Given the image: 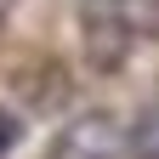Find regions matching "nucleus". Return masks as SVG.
I'll return each mask as SVG.
<instances>
[{
	"label": "nucleus",
	"mask_w": 159,
	"mask_h": 159,
	"mask_svg": "<svg viewBox=\"0 0 159 159\" xmlns=\"http://www.w3.org/2000/svg\"><path fill=\"white\" fill-rule=\"evenodd\" d=\"M119 148H125V131H119L114 114H80L63 125V136H57L51 159H119Z\"/></svg>",
	"instance_id": "1"
},
{
	"label": "nucleus",
	"mask_w": 159,
	"mask_h": 159,
	"mask_svg": "<svg viewBox=\"0 0 159 159\" xmlns=\"http://www.w3.org/2000/svg\"><path fill=\"white\" fill-rule=\"evenodd\" d=\"M125 29L114 23V17H91L85 23V51H91V63L97 68H119V57H125Z\"/></svg>",
	"instance_id": "2"
},
{
	"label": "nucleus",
	"mask_w": 159,
	"mask_h": 159,
	"mask_svg": "<svg viewBox=\"0 0 159 159\" xmlns=\"http://www.w3.org/2000/svg\"><path fill=\"white\" fill-rule=\"evenodd\" d=\"M114 23L125 29V34L159 40V0H114Z\"/></svg>",
	"instance_id": "3"
},
{
	"label": "nucleus",
	"mask_w": 159,
	"mask_h": 159,
	"mask_svg": "<svg viewBox=\"0 0 159 159\" xmlns=\"http://www.w3.org/2000/svg\"><path fill=\"white\" fill-rule=\"evenodd\" d=\"M125 142H131V153H136V159H159V102L136 114V125H131Z\"/></svg>",
	"instance_id": "4"
},
{
	"label": "nucleus",
	"mask_w": 159,
	"mask_h": 159,
	"mask_svg": "<svg viewBox=\"0 0 159 159\" xmlns=\"http://www.w3.org/2000/svg\"><path fill=\"white\" fill-rule=\"evenodd\" d=\"M17 136H23V125H17L11 114H0V153H6V148H17Z\"/></svg>",
	"instance_id": "5"
}]
</instances>
